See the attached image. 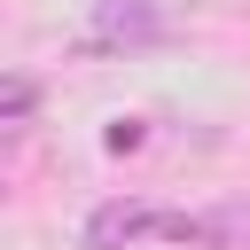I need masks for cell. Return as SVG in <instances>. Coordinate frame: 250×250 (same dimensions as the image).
<instances>
[{
  "mask_svg": "<svg viewBox=\"0 0 250 250\" xmlns=\"http://www.w3.org/2000/svg\"><path fill=\"white\" fill-rule=\"evenodd\" d=\"M141 234H164V211H148V203H102L86 219V250H125Z\"/></svg>",
  "mask_w": 250,
  "mask_h": 250,
  "instance_id": "cell-1",
  "label": "cell"
},
{
  "mask_svg": "<svg viewBox=\"0 0 250 250\" xmlns=\"http://www.w3.org/2000/svg\"><path fill=\"white\" fill-rule=\"evenodd\" d=\"M148 31H164L156 0H102V39H148Z\"/></svg>",
  "mask_w": 250,
  "mask_h": 250,
  "instance_id": "cell-2",
  "label": "cell"
},
{
  "mask_svg": "<svg viewBox=\"0 0 250 250\" xmlns=\"http://www.w3.org/2000/svg\"><path fill=\"white\" fill-rule=\"evenodd\" d=\"M31 109H39V86H31V78H8V94H0V125H23Z\"/></svg>",
  "mask_w": 250,
  "mask_h": 250,
  "instance_id": "cell-3",
  "label": "cell"
},
{
  "mask_svg": "<svg viewBox=\"0 0 250 250\" xmlns=\"http://www.w3.org/2000/svg\"><path fill=\"white\" fill-rule=\"evenodd\" d=\"M211 234H219V250L250 242V203H227V211H211Z\"/></svg>",
  "mask_w": 250,
  "mask_h": 250,
  "instance_id": "cell-4",
  "label": "cell"
},
{
  "mask_svg": "<svg viewBox=\"0 0 250 250\" xmlns=\"http://www.w3.org/2000/svg\"><path fill=\"white\" fill-rule=\"evenodd\" d=\"M141 141H148V133H141V117H117V125L102 133V148H109V156H125V148H141Z\"/></svg>",
  "mask_w": 250,
  "mask_h": 250,
  "instance_id": "cell-5",
  "label": "cell"
}]
</instances>
